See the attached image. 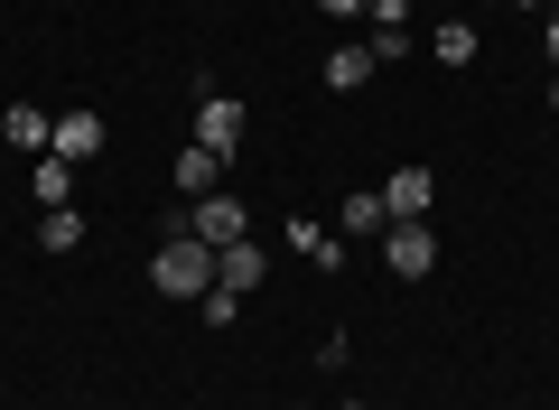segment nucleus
Wrapping results in <instances>:
<instances>
[{"instance_id":"0eeeda50","label":"nucleus","mask_w":559,"mask_h":410,"mask_svg":"<svg viewBox=\"0 0 559 410\" xmlns=\"http://www.w3.org/2000/svg\"><path fill=\"white\" fill-rule=\"evenodd\" d=\"M0 140H10V150H28V159H47V150H57V121H47L38 103H10V113H0Z\"/></svg>"},{"instance_id":"6e6552de","label":"nucleus","mask_w":559,"mask_h":410,"mask_svg":"<svg viewBox=\"0 0 559 410\" xmlns=\"http://www.w3.org/2000/svg\"><path fill=\"white\" fill-rule=\"evenodd\" d=\"M103 140H112V131H103V113H66L57 121V159H75V168H84V159H103Z\"/></svg>"},{"instance_id":"7ed1b4c3","label":"nucleus","mask_w":559,"mask_h":410,"mask_svg":"<svg viewBox=\"0 0 559 410\" xmlns=\"http://www.w3.org/2000/svg\"><path fill=\"white\" fill-rule=\"evenodd\" d=\"M187 234L224 253V243H242V234H252V215H242V196H224V187H215L205 206H187Z\"/></svg>"},{"instance_id":"39448f33","label":"nucleus","mask_w":559,"mask_h":410,"mask_svg":"<svg viewBox=\"0 0 559 410\" xmlns=\"http://www.w3.org/2000/svg\"><path fill=\"white\" fill-rule=\"evenodd\" d=\"M197 140H205L215 159H234V150H242V103H234V94H205V103H197Z\"/></svg>"},{"instance_id":"f8f14e48","label":"nucleus","mask_w":559,"mask_h":410,"mask_svg":"<svg viewBox=\"0 0 559 410\" xmlns=\"http://www.w3.org/2000/svg\"><path fill=\"white\" fill-rule=\"evenodd\" d=\"M373 47H336V57H326V94H355V84H373Z\"/></svg>"},{"instance_id":"4468645a","label":"nucleus","mask_w":559,"mask_h":410,"mask_svg":"<svg viewBox=\"0 0 559 410\" xmlns=\"http://www.w3.org/2000/svg\"><path fill=\"white\" fill-rule=\"evenodd\" d=\"M289 243H299L318 271H345V234H326V224H289Z\"/></svg>"},{"instance_id":"f3484780","label":"nucleus","mask_w":559,"mask_h":410,"mask_svg":"<svg viewBox=\"0 0 559 410\" xmlns=\"http://www.w3.org/2000/svg\"><path fill=\"white\" fill-rule=\"evenodd\" d=\"M540 38H550V57H559V10H550V28H540Z\"/></svg>"},{"instance_id":"1a4fd4ad","label":"nucleus","mask_w":559,"mask_h":410,"mask_svg":"<svg viewBox=\"0 0 559 410\" xmlns=\"http://www.w3.org/2000/svg\"><path fill=\"white\" fill-rule=\"evenodd\" d=\"M336 234H345V243L392 234V206H382V196H345V206H336Z\"/></svg>"},{"instance_id":"f257e3e1","label":"nucleus","mask_w":559,"mask_h":410,"mask_svg":"<svg viewBox=\"0 0 559 410\" xmlns=\"http://www.w3.org/2000/svg\"><path fill=\"white\" fill-rule=\"evenodd\" d=\"M150 290H159V298H205V290H215V243L168 234L159 253H150Z\"/></svg>"},{"instance_id":"ddd939ff","label":"nucleus","mask_w":559,"mask_h":410,"mask_svg":"<svg viewBox=\"0 0 559 410\" xmlns=\"http://www.w3.org/2000/svg\"><path fill=\"white\" fill-rule=\"evenodd\" d=\"M75 243H84V215L75 206H47L38 215V253H75Z\"/></svg>"},{"instance_id":"2eb2a0df","label":"nucleus","mask_w":559,"mask_h":410,"mask_svg":"<svg viewBox=\"0 0 559 410\" xmlns=\"http://www.w3.org/2000/svg\"><path fill=\"white\" fill-rule=\"evenodd\" d=\"M38 206H75V159H38Z\"/></svg>"},{"instance_id":"dca6fc26","label":"nucleus","mask_w":559,"mask_h":410,"mask_svg":"<svg viewBox=\"0 0 559 410\" xmlns=\"http://www.w3.org/2000/svg\"><path fill=\"white\" fill-rule=\"evenodd\" d=\"M318 10L326 20H355V10H373V0H318Z\"/></svg>"},{"instance_id":"f03ea898","label":"nucleus","mask_w":559,"mask_h":410,"mask_svg":"<svg viewBox=\"0 0 559 410\" xmlns=\"http://www.w3.org/2000/svg\"><path fill=\"white\" fill-rule=\"evenodd\" d=\"M382 271L392 280H429L439 271V234H429V224H392V234H382Z\"/></svg>"},{"instance_id":"20e7f679","label":"nucleus","mask_w":559,"mask_h":410,"mask_svg":"<svg viewBox=\"0 0 559 410\" xmlns=\"http://www.w3.org/2000/svg\"><path fill=\"white\" fill-rule=\"evenodd\" d=\"M429 196H439V187H429V168H419V159L382 177V206H392V224H429Z\"/></svg>"},{"instance_id":"a211bd4d","label":"nucleus","mask_w":559,"mask_h":410,"mask_svg":"<svg viewBox=\"0 0 559 410\" xmlns=\"http://www.w3.org/2000/svg\"><path fill=\"white\" fill-rule=\"evenodd\" d=\"M485 10H495V0H485ZM503 10H540V0H503Z\"/></svg>"},{"instance_id":"9d476101","label":"nucleus","mask_w":559,"mask_h":410,"mask_svg":"<svg viewBox=\"0 0 559 410\" xmlns=\"http://www.w3.org/2000/svg\"><path fill=\"white\" fill-rule=\"evenodd\" d=\"M215 187H224V159L205 150V140H187L178 150V196H215Z\"/></svg>"},{"instance_id":"6ab92c4d","label":"nucleus","mask_w":559,"mask_h":410,"mask_svg":"<svg viewBox=\"0 0 559 410\" xmlns=\"http://www.w3.org/2000/svg\"><path fill=\"white\" fill-rule=\"evenodd\" d=\"M550 113H559V75H550Z\"/></svg>"},{"instance_id":"9b49d317","label":"nucleus","mask_w":559,"mask_h":410,"mask_svg":"<svg viewBox=\"0 0 559 410\" xmlns=\"http://www.w3.org/2000/svg\"><path fill=\"white\" fill-rule=\"evenodd\" d=\"M429 57H439V66H476V57H485V47H476V20H439V28H429Z\"/></svg>"},{"instance_id":"423d86ee","label":"nucleus","mask_w":559,"mask_h":410,"mask_svg":"<svg viewBox=\"0 0 559 410\" xmlns=\"http://www.w3.org/2000/svg\"><path fill=\"white\" fill-rule=\"evenodd\" d=\"M261 271H271V253H261V243L252 234H242V243H224V253H215V290H261Z\"/></svg>"}]
</instances>
